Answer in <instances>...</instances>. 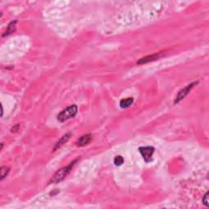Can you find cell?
Masks as SVG:
<instances>
[{
  "instance_id": "cell-1",
  "label": "cell",
  "mask_w": 209,
  "mask_h": 209,
  "mask_svg": "<svg viewBox=\"0 0 209 209\" xmlns=\"http://www.w3.org/2000/svg\"><path fill=\"white\" fill-rule=\"evenodd\" d=\"M77 162V159L74 160V162H72L71 164H69L68 166L64 167V168H60V170H58L56 172L55 174H54L53 177H52V179L50 181V183H59L60 181H62L63 180L65 179V177L69 174V173L71 172L72 168L74 166V164Z\"/></svg>"
},
{
  "instance_id": "cell-8",
  "label": "cell",
  "mask_w": 209,
  "mask_h": 209,
  "mask_svg": "<svg viewBox=\"0 0 209 209\" xmlns=\"http://www.w3.org/2000/svg\"><path fill=\"white\" fill-rule=\"evenodd\" d=\"M17 21H12L9 23L8 26H7V29L6 32L3 35V36H6V35H9L12 34V33L15 32L16 30V25H17Z\"/></svg>"
},
{
  "instance_id": "cell-7",
  "label": "cell",
  "mask_w": 209,
  "mask_h": 209,
  "mask_svg": "<svg viewBox=\"0 0 209 209\" xmlns=\"http://www.w3.org/2000/svg\"><path fill=\"white\" fill-rule=\"evenodd\" d=\"M134 100L132 97H127L125 99H123L120 101V103H119V106L122 109H126V108H128L129 106H131L133 103Z\"/></svg>"
},
{
  "instance_id": "cell-11",
  "label": "cell",
  "mask_w": 209,
  "mask_h": 209,
  "mask_svg": "<svg viewBox=\"0 0 209 209\" xmlns=\"http://www.w3.org/2000/svg\"><path fill=\"white\" fill-rule=\"evenodd\" d=\"M123 161H124L123 158L121 155H118L114 158V164H115L116 166H120V165H122V164H123Z\"/></svg>"
},
{
  "instance_id": "cell-12",
  "label": "cell",
  "mask_w": 209,
  "mask_h": 209,
  "mask_svg": "<svg viewBox=\"0 0 209 209\" xmlns=\"http://www.w3.org/2000/svg\"><path fill=\"white\" fill-rule=\"evenodd\" d=\"M208 194H209V193H208V192H207V193H206V194H204V196H203V204H204L205 206H206V207H209Z\"/></svg>"
},
{
  "instance_id": "cell-6",
  "label": "cell",
  "mask_w": 209,
  "mask_h": 209,
  "mask_svg": "<svg viewBox=\"0 0 209 209\" xmlns=\"http://www.w3.org/2000/svg\"><path fill=\"white\" fill-rule=\"evenodd\" d=\"M159 57V54H154V55L145 56V57L140 58V60L136 62V64H138V65H141V64H145V63H148L150 62V61H153V60H156V59H158Z\"/></svg>"
},
{
  "instance_id": "cell-3",
  "label": "cell",
  "mask_w": 209,
  "mask_h": 209,
  "mask_svg": "<svg viewBox=\"0 0 209 209\" xmlns=\"http://www.w3.org/2000/svg\"><path fill=\"white\" fill-rule=\"evenodd\" d=\"M140 154L142 155L143 159L146 163H149L152 160V156L154 152V148L152 146H147V147H140L139 148Z\"/></svg>"
},
{
  "instance_id": "cell-4",
  "label": "cell",
  "mask_w": 209,
  "mask_h": 209,
  "mask_svg": "<svg viewBox=\"0 0 209 209\" xmlns=\"http://www.w3.org/2000/svg\"><path fill=\"white\" fill-rule=\"evenodd\" d=\"M198 82H194V83H192L189 84V85H187V86L185 87V88H184L183 89H181V91L179 92V93L177 94V99H176V101H175L174 103L177 104V103H179L181 101H182V100L185 98L186 96L190 93V92L191 91V89L194 88V86H195V84L198 83Z\"/></svg>"
},
{
  "instance_id": "cell-2",
  "label": "cell",
  "mask_w": 209,
  "mask_h": 209,
  "mask_svg": "<svg viewBox=\"0 0 209 209\" xmlns=\"http://www.w3.org/2000/svg\"><path fill=\"white\" fill-rule=\"evenodd\" d=\"M77 113H78V107H77L76 105H73V106H69L65 110H63L58 114L57 119H58L59 122L63 123V122H65V121L68 120V119L74 118L77 114Z\"/></svg>"
},
{
  "instance_id": "cell-10",
  "label": "cell",
  "mask_w": 209,
  "mask_h": 209,
  "mask_svg": "<svg viewBox=\"0 0 209 209\" xmlns=\"http://www.w3.org/2000/svg\"><path fill=\"white\" fill-rule=\"evenodd\" d=\"M9 171H10V169H9V168H7V167H2L1 168V169H0V174H1V181H2V180L4 179L5 177L7 176V174H8Z\"/></svg>"
},
{
  "instance_id": "cell-5",
  "label": "cell",
  "mask_w": 209,
  "mask_h": 209,
  "mask_svg": "<svg viewBox=\"0 0 209 209\" xmlns=\"http://www.w3.org/2000/svg\"><path fill=\"white\" fill-rule=\"evenodd\" d=\"M92 140H93V136H92L91 134H86V135H83V136H81V137L77 140L76 144H77V145L79 147L85 146L87 145H88L89 143L92 141Z\"/></svg>"
},
{
  "instance_id": "cell-9",
  "label": "cell",
  "mask_w": 209,
  "mask_h": 209,
  "mask_svg": "<svg viewBox=\"0 0 209 209\" xmlns=\"http://www.w3.org/2000/svg\"><path fill=\"white\" fill-rule=\"evenodd\" d=\"M69 136H70V134H69V133L65 134V135H64V136H63L62 137H61V139H60V140H59L58 142L56 143V146H55V148H54V150H56L57 149V148H60V147L62 145L65 144V143L66 142L67 140H68L69 139Z\"/></svg>"
}]
</instances>
